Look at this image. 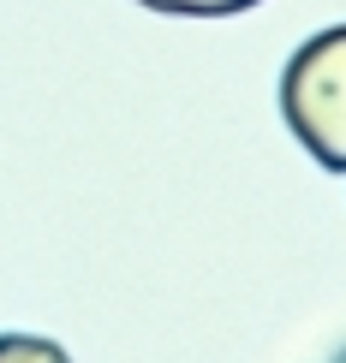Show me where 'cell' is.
Returning <instances> with one entry per match:
<instances>
[{"label": "cell", "instance_id": "cell-3", "mask_svg": "<svg viewBox=\"0 0 346 363\" xmlns=\"http://www.w3.org/2000/svg\"><path fill=\"white\" fill-rule=\"evenodd\" d=\"M149 12H173V18H233V12L257 6V0H138Z\"/></svg>", "mask_w": 346, "mask_h": 363}, {"label": "cell", "instance_id": "cell-2", "mask_svg": "<svg viewBox=\"0 0 346 363\" xmlns=\"http://www.w3.org/2000/svg\"><path fill=\"white\" fill-rule=\"evenodd\" d=\"M0 363H72L66 345L42 340V334H0Z\"/></svg>", "mask_w": 346, "mask_h": 363}, {"label": "cell", "instance_id": "cell-1", "mask_svg": "<svg viewBox=\"0 0 346 363\" xmlns=\"http://www.w3.org/2000/svg\"><path fill=\"white\" fill-rule=\"evenodd\" d=\"M281 119L328 173H346V24L293 48L281 72Z\"/></svg>", "mask_w": 346, "mask_h": 363}]
</instances>
